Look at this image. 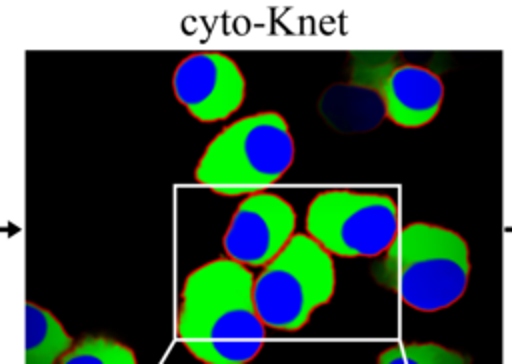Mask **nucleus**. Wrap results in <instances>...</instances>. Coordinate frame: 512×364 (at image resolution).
Wrapping results in <instances>:
<instances>
[{
	"instance_id": "f257e3e1",
	"label": "nucleus",
	"mask_w": 512,
	"mask_h": 364,
	"mask_svg": "<svg viewBox=\"0 0 512 364\" xmlns=\"http://www.w3.org/2000/svg\"><path fill=\"white\" fill-rule=\"evenodd\" d=\"M252 284V270L226 256L186 276L176 332L196 360L248 364L256 358L266 328L254 308Z\"/></svg>"
},
{
	"instance_id": "f03ea898",
	"label": "nucleus",
	"mask_w": 512,
	"mask_h": 364,
	"mask_svg": "<svg viewBox=\"0 0 512 364\" xmlns=\"http://www.w3.org/2000/svg\"><path fill=\"white\" fill-rule=\"evenodd\" d=\"M372 276L406 306L438 312L464 296L470 250L466 240L450 228L410 222L398 230Z\"/></svg>"
},
{
	"instance_id": "7ed1b4c3",
	"label": "nucleus",
	"mask_w": 512,
	"mask_h": 364,
	"mask_svg": "<svg viewBox=\"0 0 512 364\" xmlns=\"http://www.w3.org/2000/svg\"><path fill=\"white\" fill-rule=\"evenodd\" d=\"M292 160L294 140L286 118L266 110L222 128L204 148L194 178L216 194L248 196L276 184Z\"/></svg>"
},
{
	"instance_id": "20e7f679",
	"label": "nucleus",
	"mask_w": 512,
	"mask_h": 364,
	"mask_svg": "<svg viewBox=\"0 0 512 364\" xmlns=\"http://www.w3.org/2000/svg\"><path fill=\"white\" fill-rule=\"evenodd\" d=\"M336 290V266L308 234H294L288 244L254 276L252 300L264 328L296 332L314 310L328 304Z\"/></svg>"
},
{
	"instance_id": "39448f33",
	"label": "nucleus",
	"mask_w": 512,
	"mask_h": 364,
	"mask_svg": "<svg viewBox=\"0 0 512 364\" xmlns=\"http://www.w3.org/2000/svg\"><path fill=\"white\" fill-rule=\"evenodd\" d=\"M304 226L306 234L332 256L374 258L394 242L400 214L388 194L334 188L310 200Z\"/></svg>"
},
{
	"instance_id": "423d86ee",
	"label": "nucleus",
	"mask_w": 512,
	"mask_h": 364,
	"mask_svg": "<svg viewBox=\"0 0 512 364\" xmlns=\"http://www.w3.org/2000/svg\"><path fill=\"white\" fill-rule=\"evenodd\" d=\"M296 212L288 200L272 192L242 198L224 232L226 258L246 266H266L296 234Z\"/></svg>"
},
{
	"instance_id": "0eeeda50",
	"label": "nucleus",
	"mask_w": 512,
	"mask_h": 364,
	"mask_svg": "<svg viewBox=\"0 0 512 364\" xmlns=\"http://www.w3.org/2000/svg\"><path fill=\"white\" fill-rule=\"evenodd\" d=\"M178 102L200 122H222L240 110L246 80L238 64L222 52H194L174 70Z\"/></svg>"
},
{
	"instance_id": "6e6552de",
	"label": "nucleus",
	"mask_w": 512,
	"mask_h": 364,
	"mask_svg": "<svg viewBox=\"0 0 512 364\" xmlns=\"http://www.w3.org/2000/svg\"><path fill=\"white\" fill-rule=\"evenodd\" d=\"M382 108L400 128H422L440 112L444 84L438 74L416 64H398L380 82Z\"/></svg>"
},
{
	"instance_id": "1a4fd4ad",
	"label": "nucleus",
	"mask_w": 512,
	"mask_h": 364,
	"mask_svg": "<svg viewBox=\"0 0 512 364\" xmlns=\"http://www.w3.org/2000/svg\"><path fill=\"white\" fill-rule=\"evenodd\" d=\"M24 336L26 364H58L74 344L58 318L32 302L24 308Z\"/></svg>"
},
{
	"instance_id": "9d476101",
	"label": "nucleus",
	"mask_w": 512,
	"mask_h": 364,
	"mask_svg": "<svg viewBox=\"0 0 512 364\" xmlns=\"http://www.w3.org/2000/svg\"><path fill=\"white\" fill-rule=\"evenodd\" d=\"M58 364H138L126 344L106 336H86L58 360Z\"/></svg>"
},
{
	"instance_id": "9b49d317",
	"label": "nucleus",
	"mask_w": 512,
	"mask_h": 364,
	"mask_svg": "<svg viewBox=\"0 0 512 364\" xmlns=\"http://www.w3.org/2000/svg\"><path fill=\"white\" fill-rule=\"evenodd\" d=\"M376 364H468V358L436 342H410L382 350Z\"/></svg>"
}]
</instances>
